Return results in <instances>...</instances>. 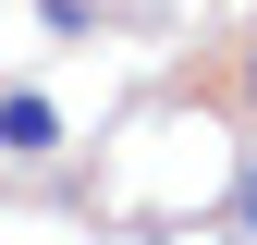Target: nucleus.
<instances>
[{
	"label": "nucleus",
	"mask_w": 257,
	"mask_h": 245,
	"mask_svg": "<svg viewBox=\"0 0 257 245\" xmlns=\"http://www.w3.org/2000/svg\"><path fill=\"white\" fill-rule=\"evenodd\" d=\"M233 221H245V233H257V172H245V184H233Z\"/></svg>",
	"instance_id": "obj_2"
},
{
	"label": "nucleus",
	"mask_w": 257,
	"mask_h": 245,
	"mask_svg": "<svg viewBox=\"0 0 257 245\" xmlns=\"http://www.w3.org/2000/svg\"><path fill=\"white\" fill-rule=\"evenodd\" d=\"M0 147H13V160H49V147H61V110L13 86V98H0Z\"/></svg>",
	"instance_id": "obj_1"
}]
</instances>
